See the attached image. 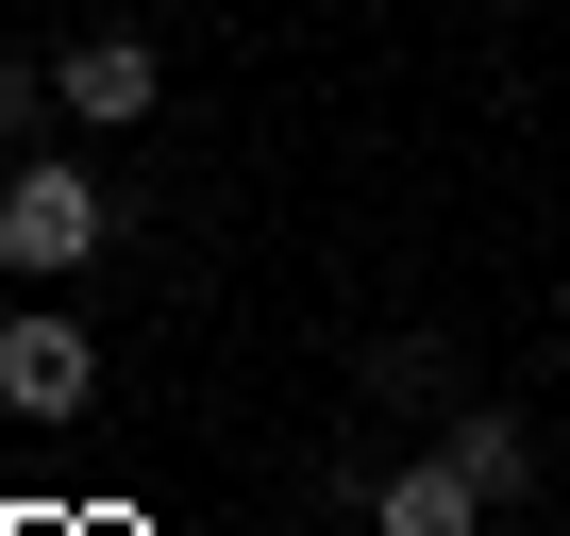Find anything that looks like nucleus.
Wrapping results in <instances>:
<instances>
[{
	"label": "nucleus",
	"instance_id": "f257e3e1",
	"mask_svg": "<svg viewBox=\"0 0 570 536\" xmlns=\"http://www.w3.org/2000/svg\"><path fill=\"white\" fill-rule=\"evenodd\" d=\"M101 235H118L101 168H85V151H18V185H0V268H18V286H51V268H85Z\"/></svg>",
	"mask_w": 570,
	"mask_h": 536
},
{
	"label": "nucleus",
	"instance_id": "f03ea898",
	"mask_svg": "<svg viewBox=\"0 0 570 536\" xmlns=\"http://www.w3.org/2000/svg\"><path fill=\"white\" fill-rule=\"evenodd\" d=\"M101 403V336L68 302H18L0 319V419H85Z\"/></svg>",
	"mask_w": 570,
	"mask_h": 536
},
{
	"label": "nucleus",
	"instance_id": "7ed1b4c3",
	"mask_svg": "<svg viewBox=\"0 0 570 536\" xmlns=\"http://www.w3.org/2000/svg\"><path fill=\"white\" fill-rule=\"evenodd\" d=\"M51 101H68V135H135V118L168 101V51L101 18V34H68V51H51Z\"/></svg>",
	"mask_w": 570,
	"mask_h": 536
},
{
	"label": "nucleus",
	"instance_id": "20e7f679",
	"mask_svg": "<svg viewBox=\"0 0 570 536\" xmlns=\"http://www.w3.org/2000/svg\"><path fill=\"white\" fill-rule=\"evenodd\" d=\"M370 536H487V486L453 453H403V469H370Z\"/></svg>",
	"mask_w": 570,
	"mask_h": 536
},
{
	"label": "nucleus",
	"instance_id": "39448f33",
	"mask_svg": "<svg viewBox=\"0 0 570 536\" xmlns=\"http://www.w3.org/2000/svg\"><path fill=\"white\" fill-rule=\"evenodd\" d=\"M436 453H453V469H470L487 503H520V486H537V419H520V403H487V386H453V419H436Z\"/></svg>",
	"mask_w": 570,
	"mask_h": 536
},
{
	"label": "nucleus",
	"instance_id": "423d86ee",
	"mask_svg": "<svg viewBox=\"0 0 570 536\" xmlns=\"http://www.w3.org/2000/svg\"><path fill=\"white\" fill-rule=\"evenodd\" d=\"M353 386H370V403H453V353H436V336H370Z\"/></svg>",
	"mask_w": 570,
	"mask_h": 536
},
{
	"label": "nucleus",
	"instance_id": "0eeeda50",
	"mask_svg": "<svg viewBox=\"0 0 570 536\" xmlns=\"http://www.w3.org/2000/svg\"><path fill=\"white\" fill-rule=\"evenodd\" d=\"M35 118H68V101H51V68H0V151H18Z\"/></svg>",
	"mask_w": 570,
	"mask_h": 536
},
{
	"label": "nucleus",
	"instance_id": "6e6552de",
	"mask_svg": "<svg viewBox=\"0 0 570 536\" xmlns=\"http://www.w3.org/2000/svg\"><path fill=\"white\" fill-rule=\"evenodd\" d=\"M520 536H537V519H520Z\"/></svg>",
	"mask_w": 570,
	"mask_h": 536
}]
</instances>
